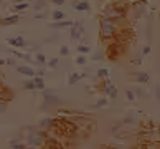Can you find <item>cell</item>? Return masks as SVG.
<instances>
[{"instance_id":"cell-5","label":"cell","mask_w":160,"mask_h":149,"mask_svg":"<svg viewBox=\"0 0 160 149\" xmlns=\"http://www.w3.org/2000/svg\"><path fill=\"white\" fill-rule=\"evenodd\" d=\"M84 35V25L79 20H73V25L69 27V37L71 40H81V37Z\"/></svg>"},{"instance_id":"cell-4","label":"cell","mask_w":160,"mask_h":149,"mask_svg":"<svg viewBox=\"0 0 160 149\" xmlns=\"http://www.w3.org/2000/svg\"><path fill=\"white\" fill-rule=\"evenodd\" d=\"M41 98H43V103H46L48 106H58L61 103L60 96L50 88H45L43 91H41Z\"/></svg>"},{"instance_id":"cell-9","label":"cell","mask_w":160,"mask_h":149,"mask_svg":"<svg viewBox=\"0 0 160 149\" xmlns=\"http://www.w3.org/2000/svg\"><path fill=\"white\" fill-rule=\"evenodd\" d=\"M73 8L76 12H89L91 5H89L88 0H74V2H73Z\"/></svg>"},{"instance_id":"cell-37","label":"cell","mask_w":160,"mask_h":149,"mask_svg":"<svg viewBox=\"0 0 160 149\" xmlns=\"http://www.w3.org/2000/svg\"><path fill=\"white\" fill-rule=\"evenodd\" d=\"M51 2H53V3H55V5H56V7H63V5H64V3H66V0H51Z\"/></svg>"},{"instance_id":"cell-32","label":"cell","mask_w":160,"mask_h":149,"mask_svg":"<svg viewBox=\"0 0 160 149\" xmlns=\"http://www.w3.org/2000/svg\"><path fill=\"white\" fill-rule=\"evenodd\" d=\"M60 56H69V46L68 45L60 46Z\"/></svg>"},{"instance_id":"cell-10","label":"cell","mask_w":160,"mask_h":149,"mask_svg":"<svg viewBox=\"0 0 160 149\" xmlns=\"http://www.w3.org/2000/svg\"><path fill=\"white\" fill-rule=\"evenodd\" d=\"M17 71H18L20 75H25L27 78H33L37 70H33L32 67H28V65H17Z\"/></svg>"},{"instance_id":"cell-18","label":"cell","mask_w":160,"mask_h":149,"mask_svg":"<svg viewBox=\"0 0 160 149\" xmlns=\"http://www.w3.org/2000/svg\"><path fill=\"white\" fill-rule=\"evenodd\" d=\"M28 7H30V3H28V2H22V3H13L12 10H13V13H22V12L27 10Z\"/></svg>"},{"instance_id":"cell-22","label":"cell","mask_w":160,"mask_h":149,"mask_svg":"<svg viewBox=\"0 0 160 149\" xmlns=\"http://www.w3.org/2000/svg\"><path fill=\"white\" fill-rule=\"evenodd\" d=\"M45 5H46V0H33V10L37 13L41 10H45Z\"/></svg>"},{"instance_id":"cell-24","label":"cell","mask_w":160,"mask_h":149,"mask_svg":"<svg viewBox=\"0 0 160 149\" xmlns=\"http://www.w3.org/2000/svg\"><path fill=\"white\" fill-rule=\"evenodd\" d=\"M46 67L51 68V70H56L58 67H60V58H50V60H46Z\"/></svg>"},{"instance_id":"cell-15","label":"cell","mask_w":160,"mask_h":149,"mask_svg":"<svg viewBox=\"0 0 160 149\" xmlns=\"http://www.w3.org/2000/svg\"><path fill=\"white\" fill-rule=\"evenodd\" d=\"M135 81L139 83V85H147V83L150 81V75L149 73H145V71H142V73H137L135 75Z\"/></svg>"},{"instance_id":"cell-7","label":"cell","mask_w":160,"mask_h":149,"mask_svg":"<svg viewBox=\"0 0 160 149\" xmlns=\"http://www.w3.org/2000/svg\"><path fill=\"white\" fill-rule=\"evenodd\" d=\"M102 91H104V96L106 98H109V99H116L117 98V88L111 83V80H104V88H102Z\"/></svg>"},{"instance_id":"cell-40","label":"cell","mask_w":160,"mask_h":149,"mask_svg":"<svg viewBox=\"0 0 160 149\" xmlns=\"http://www.w3.org/2000/svg\"><path fill=\"white\" fill-rule=\"evenodd\" d=\"M58 38H60V37H58V35H55V37H51V38H46L45 41H48V43H51V41H58Z\"/></svg>"},{"instance_id":"cell-27","label":"cell","mask_w":160,"mask_h":149,"mask_svg":"<svg viewBox=\"0 0 160 149\" xmlns=\"http://www.w3.org/2000/svg\"><path fill=\"white\" fill-rule=\"evenodd\" d=\"M109 98H101V99H98V103L96 104H94V108H96V109H101V108H106V106H108V103H109V101H108Z\"/></svg>"},{"instance_id":"cell-29","label":"cell","mask_w":160,"mask_h":149,"mask_svg":"<svg viewBox=\"0 0 160 149\" xmlns=\"http://www.w3.org/2000/svg\"><path fill=\"white\" fill-rule=\"evenodd\" d=\"M74 63L76 65H79V67H84V65L88 63V60H86V55H78L74 60Z\"/></svg>"},{"instance_id":"cell-3","label":"cell","mask_w":160,"mask_h":149,"mask_svg":"<svg viewBox=\"0 0 160 149\" xmlns=\"http://www.w3.org/2000/svg\"><path fill=\"white\" fill-rule=\"evenodd\" d=\"M101 17H106V19L109 20H114L117 23H121L127 19V8L124 7V5H106V7L102 8V12H101Z\"/></svg>"},{"instance_id":"cell-23","label":"cell","mask_w":160,"mask_h":149,"mask_svg":"<svg viewBox=\"0 0 160 149\" xmlns=\"http://www.w3.org/2000/svg\"><path fill=\"white\" fill-rule=\"evenodd\" d=\"M144 7H145V2H137L134 5V10H135V19H139V17L144 13Z\"/></svg>"},{"instance_id":"cell-20","label":"cell","mask_w":160,"mask_h":149,"mask_svg":"<svg viewBox=\"0 0 160 149\" xmlns=\"http://www.w3.org/2000/svg\"><path fill=\"white\" fill-rule=\"evenodd\" d=\"M22 86H23V89H27V91H37V89H35L33 78H27V80H23V81H22Z\"/></svg>"},{"instance_id":"cell-17","label":"cell","mask_w":160,"mask_h":149,"mask_svg":"<svg viewBox=\"0 0 160 149\" xmlns=\"http://www.w3.org/2000/svg\"><path fill=\"white\" fill-rule=\"evenodd\" d=\"M8 51L13 55L15 58H20V60H27V61H33L32 60V56L30 55H27V53H22V51H18V50H12V48H8Z\"/></svg>"},{"instance_id":"cell-30","label":"cell","mask_w":160,"mask_h":149,"mask_svg":"<svg viewBox=\"0 0 160 149\" xmlns=\"http://www.w3.org/2000/svg\"><path fill=\"white\" fill-rule=\"evenodd\" d=\"M104 56H106L104 51H101V50L99 51H94L92 53V61H101V60H104Z\"/></svg>"},{"instance_id":"cell-38","label":"cell","mask_w":160,"mask_h":149,"mask_svg":"<svg viewBox=\"0 0 160 149\" xmlns=\"http://www.w3.org/2000/svg\"><path fill=\"white\" fill-rule=\"evenodd\" d=\"M7 65H8V67H15L17 68V60L15 58H8L7 60Z\"/></svg>"},{"instance_id":"cell-11","label":"cell","mask_w":160,"mask_h":149,"mask_svg":"<svg viewBox=\"0 0 160 149\" xmlns=\"http://www.w3.org/2000/svg\"><path fill=\"white\" fill-rule=\"evenodd\" d=\"M8 147L10 149H30L25 142L22 141V138H18V136H17V138H12L8 141Z\"/></svg>"},{"instance_id":"cell-33","label":"cell","mask_w":160,"mask_h":149,"mask_svg":"<svg viewBox=\"0 0 160 149\" xmlns=\"http://www.w3.org/2000/svg\"><path fill=\"white\" fill-rule=\"evenodd\" d=\"M126 98H127V101H135L134 89H126Z\"/></svg>"},{"instance_id":"cell-39","label":"cell","mask_w":160,"mask_h":149,"mask_svg":"<svg viewBox=\"0 0 160 149\" xmlns=\"http://www.w3.org/2000/svg\"><path fill=\"white\" fill-rule=\"evenodd\" d=\"M155 96L160 101V83H157V85H155Z\"/></svg>"},{"instance_id":"cell-13","label":"cell","mask_w":160,"mask_h":149,"mask_svg":"<svg viewBox=\"0 0 160 149\" xmlns=\"http://www.w3.org/2000/svg\"><path fill=\"white\" fill-rule=\"evenodd\" d=\"M18 22H20V15H18V13H13V15H10V17H5V19H2V23H0V25L8 27V25H17Z\"/></svg>"},{"instance_id":"cell-19","label":"cell","mask_w":160,"mask_h":149,"mask_svg":"<svg viewBox=\"0 0 160 149\" xmlns=\"http://www.w3.org/2000/svg\"><path fill=\"white\" fill-rule=\"evenodd\" d=\"M51 19H53V22H60V20H64V19H66V15H64L63 10L55 8V10L51 12Z\"/></svg>"},{"instance_id":"cell-2","label":"cell","mask_w":160,"mask_h":149,"mask_svg":"<svg viewBox=\"0 0 160 149\" xmlns=\"http://www.w3.org/2000/svg\"><path fill=\"white\" fill-rule=\"evenodd\" d=\"M121 30V23H117L114 20H109L106 17H101L99 19V35L102 40H114L117 35H119Z\"/></svg>"},{"instance_id":"cell-26","label":"cell","mask_w":160,"mask_h":149,"mask_svg":"<svg viewBox=\"0 0 160 149\" xmlns=\"http://www.w3.org/2000/svg\"><path fill=\"white\" fill-rule=\"evenodd\" d=\"M46 60L48 58H46L43 53H37V55H35V63L37 65H41V67H43V65H46Z\"/></svg>"},{"instance_id":"cell-41","label":"cell","mask_w":160,"mask_h":149,"mask_svg":"<svg viewBox=\"0 0 160 149\" xmlns=\"http://www.w3.org/2000/svg\"><path fill=\"white\" fill-rule=\"evenodd\" d=\"M35 76H45V71H43V70H38V71H35Z\"/></svg>"},{"instance_id":"cell-1","label":"cell","mask_w":160,"mask_h":149,"mask_svg":"<svg viewBox=\"0 0 160 149\" xmlns=\"http://www.w3.org/2000/svg\"><path fill=\"white\" fill-rule=\"evenodd\" d=\"M18 138H22V141L30 147V149H43L48 144V136L45 131L38 129L37 126H25L20 129Z\"/></svg>"},{"instance_id":"cell-12","label":"cell","mask_w":160,"mask_h":149,"mask_svg":"<svg viewBox=\"0 0 160 149\" xmlns=\"http://www.w3.org/2000/svg\"><path fill=\"white\" fill-rule=\"evenodd\" d=\"M71 25H73V20H60V22H51L48 23L50 28H56V30H63V28H69Z\"/></svg>"},{"instance_id":"cell-14","label":"cell","mask_w":160,"mask_h":149,"mask_svg":"<svg viewBox=\"0 0 160 149\" xmlns=\"http://www.w3.org/2000/svg\"><path fill=\"white\" fill-rule=\"evenodd\" d=\"M82 78H86V73H71L68 76V85H76V83H79Z\"/></svg>"},{"instance_id":"cell-25","label":"cell","mask_w":160,"mask_h":149,"mask_svg":"<svg viewBox=\"0 0 160 149\" xmlns=\"http://www.w3.org/2000/svg\"><path fill=\"white\" fill-rule=\"evenodd\" d=\"M76 51H78V55H88V53L91 51V48L86 43H79L78 46H76Z\"/></svg>"},{"instance_id":"cell-8","label":"cell","mask_w":160,"mask_h":149,"mask_svg":"<svg viewBox=\"0 0 160 149\" xmlns=\"http://www.w3.org/2000/svg\"><path fill=\"white\" fill-rule=\"evenodd\" d=\"M8 45L13 46V48H25V46L28 45V41L22 37V35H18V37H13V38H8Z\"/></svg>"},{"instance_id":"cell-28","label":"cell","mask_w":160,"mask_h":149,"mask_svg":"<svg viewBox=\"0 0 160 149\" xmlns=\"http://www.w3.org/2000/svg\"><path fill=\"white\" fill-rule=\"evenodd\" d=\"M134 94L135 98H147V93L144 88H134Z\"/></svg>"},{"instance_id":"cell-42","label":"cell","mask_w":160,"mask_h":149,"mask_svg":"<svg viewBox=\"0 0 160 149\" xmlns=\"http://www.w3.org/2000/svg\"><path fill=\"white\" fill-rule=\"evenodd\" d=\"M3 65H7V60H3V58H0V67H3Z\"/></svg>"},{"instance_id":"cell-35","label":"cell","mask_w":160,"mask_h":149,"mask_svg":"<svg viewBox=\"0 0 160 149\" xmlns=\"http://www.w3.org/2000/svg\"><path fill=\"white\" fill-rule=\"evenodd\" d=\"M5 109H7V101H5L3 98H0V114L5 113Z\"/></svg>"},{"instance_id":"cell-36","label":"cell","mask_w":160,"mask_h":149,"mask_svg":"<svg viewBox=\"0 0 160 149\" xmlns=\"http://www.w3.org/2000/svg\"><path fill=\"white\" fill-rule=\"evenodd\" d=\"M150 51H152L150 45H145L144 48H142V56H147V55H150Z\"/></svg>"},{"instance_id":"cell-31","label":"cell","mask_w":160,"mask_h":149,"mask_svg":"<svg viewBox=\"0 0 160 149\" xmlns=\"http://www.w3.org/2000/svg\"><path fill=\"white\" fill-rule=\"evenodd\" d=\"M134 123H135V118L132 116V113H129V114L122 119V124H134Z\"/></svg>"},{"instance_id":"cell-43","label":"cell","mask_w":160,"mask_h":149,"mask_svg":"<svg viewBox=\"0 0 160 149\" xmlns=\"http://www.w3.org/2000/svg\"><path fill=\"white\" fill-rule=\"evenodd\" d=\"M22 2H27V0H15L13 3H22Z\"/></svg>"},{"instance_id":"cell-16","label":"cell","mask_w":160,"mask_h":149,"mask_svg":"<svg viewBox=\"0 0 160 149\" xmlns=\"http://www.w3.org/2000/svg\"><path fill=\"white\" fill-rule=\"evenodd\" d=\"M33 83H35V89H38V91H43L46 88L43 76H33Z\"/></svg>"},{"instance_id":"cell-34","label":"cell","mask_w":160,"mask_h":149,"mask_svg":"<svg viewBox=\"0 0 160 149\" xmlns=\"http://www.w3.org/2000/svg\"><path fill=\"white\" fill-rule=\"evenodd\" d=\"M50 15L51 13H50L48 10H43V12H38V13L35 15V19H46V17H50Z\"/></svg>"},{"instance_id":"cell-6","label":"cell","mask_w":160,"mask_h":149,"mask_svg":"<svg viewBox=\"0 0 160 149\" xmlns=\"http://www.w3.org/2000/svg\"><path fill=\"white\" fill-rule=\"evenodd\" d=\"M55 126H56V118H53V116H45V118H41L40 121H38V124H37V128L41 129V131H45V133L51 131Z\"/></svg>"},{"instance_id":"cell-21","label":"cell","mask_w":160,"mask_h":149,"mask_svg":"<svg viewBox=\"0 0 160 149\" xmlns=\"http://www.w3.org/2000/svg\"><path fill=\"white\" fill-rule=\"evenodd\" d=\"M96 76H98V80H108L109 78V70L108 68H99L98 71H96Z\"/></svg>"}]
</instances>
